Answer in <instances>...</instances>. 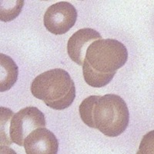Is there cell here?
<instances>
[{
    "label": "cell",
    "mask_w": 154,
    "mask_h": 154,
    "mask_svg": "<svg viewBox=\"0 0 154 154\" xmlns=\"http://www.w3.org/2000/svg\"><path fill=\"white\" fill-rule=\"evenodd\" d=\"M46 126L43 112L38 108L29 106L14 114L10 122V137L12 141L17 145L24 146L26 137L37 128Z\"/></svg>",
    "instance_id": "obj_4"
},
{
    "label": "cell",
    "mask_w": 154,
    "mask_h": 154,
    "mask_svg": "<svg viewBox=\"0 0 154 154\" xmlns=\"http://www.w3.org/2000/svg\"><path fill=\"white\" fill-rule=\"evenodd\" d=\"M77 11L68 2H56L50 5L44 15V26L51 33L63 35L75 25Z\"/></svg>",
    "instance_id": "obj_5"
},
{
    "label": "cell",
    "mask_w": 154,
    "mask_h": 154,
    "mask_svg": "<svg viewBox=\"0 0 154 154\" xmlns=\"http://www.w3.org/2000/svg\"><path fill=\"white\" fill-rule=\"evenodd\" d=\"M129 121L128 106L120 96L115 94L99 96L93 105L91 128L97 129L106 137H116L126 130Z\"/></svg>",
    "instance_id": "obj_3"
},
{
    "label": "cell",
    "mask_w": 154,
    "mask_h": 154,
    "mask_svg": "<svg viewBox=\"0 0 154 154\" xmlns=\"http://www.w3.org/2000/svg\"><path fill=\"white\" fill-rule=\"evenodd\" d=\"M14 112L5 107H0V116H1V145L10 146L12 139L10 137V126L9 121L14 116Z\"/></svg>",
    "instance_id": "obj_10"
},
{
    "label": "cell",
    "mask_w": 154,
    "mask_h": 154,
    "mask_svg": "<svg viewBox=\"0 0 154 154\" xmlns=\"http://www.w3.org/2000/svg\"><path fill=\"white\" fill-rule=\"evenodd\" d=\"M102 38L100 32L93 29L84 28L78 30L70 37L67 43V53L74 63L82 66L86 50L94 41Z\"/></svg>",
    "instance_id": "obj_7"
},
{
    "label": "cell",
    "mask_w": 154,
    "mask_h": 154,
    "mask_svg": "<svg viewBox=\"0 0 154 154\" xmlns=\"http://www.w3.org/2000/svg\"><path fill=\"white\" fill-rule=\"evenodd\" d=\"M24 148L27 154H56L59 141L54 133L48 129L37 128L25 139Z\"/></svg>",
    "instance_id": "obj_6"
},
{
    "label": "cell",
    "mask_w": 154,
    "mask_h": 154,
    "mask_svg": "<svg viewBox=\"0 0 154 154\" xmlns=\"http://www.w3.org/2000/svg\"><path fill=\"white\" fill-rule=\"evenodd\" d=\"M0 71V92L7 91L17 81L19 69L10 56L1 53Z\"/></svg>",
    "instance_id": "obj_8"
},
{
    "label": "cell",
    "mask_w": 154,
    "mask_h": 154,
    "mask_svg": "<svg viewBox=\"0 0 154 154\" xmlns=\"http://www.w3.org/2000/svg\"><path fill=\"white\" fill-rule=\"evenodd\" d=\"M30 89L35 98L57 110L69 107L75 98V83L63 69H53L37 75Z\"/></svg>",
    "instance_id": "obj_2"
},
{
    "label": "cell",
    "mask_w": 154,
    "mask_h": 154,
    "mask_svg": "<svg viewBox=\"0 0 154 154\" xmlns=\"http://www.w3.org/2000/svg\"><path fill=\"white\" fill-rule=\"evenodd\" d=\"M0 7V19L2 22L8 23L16 19L21 12L24 5L23 0L17 1H1Z\"/></svg>",
    "instance_id": "obj_9"
},
{
    "label": "cell",
    "mask_w": 154,
    "mask_h": 154,
    "mask_svg": "<svg viewBox=\"0 0 154 154\" xmlns=\"http://www.w3.org/2000/svg\"><path fill=\"white\" fill-rule=\"evenodd\" d=\"M127 59V49L119 41L112 38L94 41L88 47L82 64L85 81L92 87L106 86Z\"/></svg>",
    "instance_id": "obj_1"
}]
</instances>
